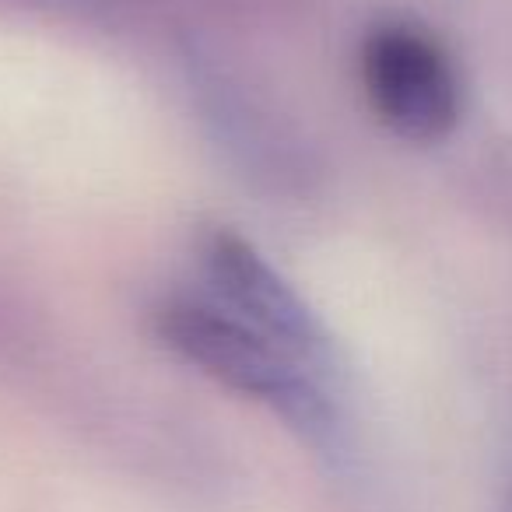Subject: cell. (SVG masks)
I'll return each instance as SVG.
<instances>
[{"label": "cell", "mask_w": 512, "mask_h": 512, "mask_svg": "<svg viewBox=\"0 0 512 512\" xmlns=\"http://www.w3.org/2000/svg\"><path fill=\"white\" fill-rule=\"evenodd\" d=\"M151 330L165 351L193 365L211 383L264 404L306 439H334L337 411L327 379L218 302L169 295L151 309Z\"/></svg>", "instance_id": "1"}, {"label": "cell", "mask_w": 512, "mask_h": 512, "mask_svg": "<svg viewBox=\"0 0 512 512\" xmlns=\"http://www.w3.org/2000/svg\"><path fill=\"white\" fill-rule=\"evenodd\" d=\"M369 109L407 144H439L460 127L463 78L439 36L407 18L376 22L358 50Z\"/></svg>", "instance_id": "2"}, {"label": "cell", "mask_w": 512, "mask_h": 512, "mask_svg": "<svg viewBox=\"0 0 512 512\" xmlns=\"http://www.w3.org/2000/svg\"><path fill=\"white\" fill-rule=\"evenodd\" d=\"M197 260L221 309L271 337L316 376L330 379L334 341L327 327L253 242H246L228 225H211L197 239Z\"/></svg>", "instance_id": "3"}]
</instances>
